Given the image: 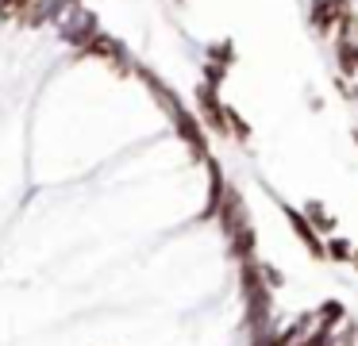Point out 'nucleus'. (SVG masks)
Segmentation results:
<instances>
[{
	"label": "nucleus",
	"mask_w": 358,
	"mask_h": 346,
	"mask_svg": "<svg viewBox=\"0 0 358 346\" xmlns=\"http://www.w3.org/2000/svg\"><path fill=\"white\" fill-rule=\"evenodd\" d=\"M347 12H350L347 0H312V27H316L320 35H327Z\"/></svg>",
	"instance_id": "1"
},
{
	"label": "nucleus",
	"mask_w": 358,
	"mask_h": 346,
	"mask_svg": "<svg viewBox=\"0 0 358 346\" xmlns=\"http://www.w3.org/2000/svg\"><path fill=\"white\" fill-rule=\"evenodd\" d=\"M220 219H224V231H227V238L235 235V231H243V227H250L247 223V212H243V204H239V196H235L231 189L224 192V200H220Z\"/></svg>",
	"instance_id": "2"
},
{
	"label": "nucleus",
	"mask_w": 358,
	"mask_h": 346,
	"mask_svg": "<svg viewBox=\"0 0 358 346\" xmlns=\"http://www.w3.org/2000/svg\"><path fill=\"white\" fill-rule=\"evenodd\" d=\"M173 123H178L181 138H185V143L193 146L196 158H208V150H204V138H201V127H196V120L185 112V108H181V112H173Z\"/></svg>",
	"instance_id": "3"
},
{
	"label": "nucleus",
	"mask_w": 358,
	"mask_h": 346,
	"mask_svg": "<svg viewBox=\"0 0 358 346\" xmlns=\"http://www.w3.org/2000/svg\"><path fill=\"white\" fill-rule=\"evenodd\" d=\"M285 215H289V223H293V227H296V235L304 238V246H308V250H312V254H316V258H320V254H324V246H320V238L312 235V227H308V223H304V215H301V212H293V208H285Z\"/></svg>",
	"instance_id": "4"
},
{
	"label": "nucleus",
	"mask_w": 358,
	"mask_h": 346,
	"mask_svg": "<svg viewBox=\"0 0 358 346\" xmlns=\"http://www.w3.org/2000/svg\"><path fill=\"white\" fill-rule=\"evenodd\" d=\"M339 73L343 77H355L358 73V43H350V38H343V43H339Z\"/></svg>",
	"instance_id": "5"
},
{
	"label": "nucleus",
	"mask_w": 358,
	"mask_h": 346,
	"mask_svg": "<svg viewBox=\"0 0 358 346\" xmlns=\"http://www.w3.org/2000/svg\"><path fill=\"white\" fill-rule=\"evenodd\" d=\"M339 27H343L339 43H343V38H350V35H358V15H355V12H347V15L339 20Z\"/></svg>",
	"instance_id": "6"
},
{
	"label": "nucleus",
	"mask_w": 358,
	"mask_h": 346,
	"mask_svg": "<svg viewBox=\"0 0 358 346\" xmlns=\"http://www.w3.org/2000/svg\"><path fill=\"white\" fill-rule=\"evenodd\" d=\"M331 254H335V258H350V250H347L343 238H331Z\"/></svg>",
	"instance_id": "7"
},
{
	"label": "nucleus",
	"mask_w": 358,
	"mask_h": 346,
	"mask_svg": "<svg viewBox=\"0 0 358 346\" xmlns=\"http://www.w3.org/2000/svg\"><path fill=\"white\" fill-rule=\"evenodd\" d=\"M304 346H327V331H316V335H312Z\"/></svg>",
	"instance_id": "8"
}]
</instances>
